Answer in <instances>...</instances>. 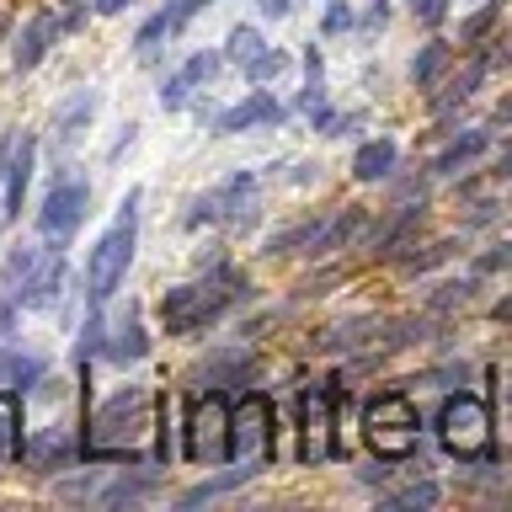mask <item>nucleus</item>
I'll list each match as a JSON object with an SVG mask.
<instances>
[{
  "label": "nucleus",
  "instance_id": "5701e85b",
  "mask_svg": "<svg viewBox=\"0 0 512 512\" xmlns=\"http://www.w3.org/2000/svg\"><path fill=\"white\" fill-rule=\"evenodd\" d=\"M491 54H475V64H470V70H459L454 80H448V91L438 96V102H432V107H438V112H454L459 102H470V96L480 91V86H486V75H491Z\"/></svg>",
  "mask_w": 512,
  "mask_h": 512
},
{
  "label": "nucleus",
  "instance_id": "ddd939ff",
  "mask_svg": "<svg viewBox=\"0 0 512 512\" xmlns=\"http://www.w3.org/2000/svg\"><path fill=\"white\" fill-rule=\"evenodd\" d=\"M219 64H224V54H214V48H203V54H192L182 70H176L166 86H160V107L166 112H182L187 102H192V91L203 86L208 75H219Z\"/></svg>",
  "mask_w": 512,
  "mask_h": 512
},
{
  "label": "nucleus",
  "instance_id": "473e14b6",
  "mask_svg": "<svg viewBox=\"0 0 512 512\" xmlns=\"http://www.w3.org/2000/svg\"><path fill=\"white\" fill-rule=\"evenodd\" d=\"M155 491V480L150 475H139V480H118V486H107L102 496H96V502H102V507H123V502H144V496H150Z\"/></svg>",
  "mask_w": 512,
  "mask_h": 512
},
{
  "label": "nucleus",
  "instance_id": "1a4fd4ad",
  "mask_svg": "<svg viewBox=\"0 0 512 512\" xmlns=\"http://www.w3.org/2000/svg\"><path fill=\"white\" fill-rule=\"evenodd\" d=\"M272 448V406L262 395H240L230 406V459H246V464H262Z\"/></svg>",
  "mask_w": 512,
  "mask_h": 512
},
{
  "label": "nucleus",
  "instance_id": "2f4dec72",
  "mask_svg": "<svg viewBox=\"0 0 512 512\" xmlns=\"http://www.w3.org/2000/svg\"><path fill=\"white\" fill-rule=\"evenodd\" d=\"M288 70V54L283 48H256V54L246 59V75H251V86H267L272 75H283Z\"/></svg>",
  "mask_w": 512,
  "mask_h": 512
},
{
  "label": "nucleus",
  "instance_id": "6e6552de",
  "mask_svg": "<svg viewBox=\"0 0 512 512\" xmlns=\"http://www.w3.org/2000/svg\"><path fill=\"white\" fill-rule=\"evenodd\" d=\"M224 448H230V406H224L214 390L192 395L182 454H187L192 464H219V459H224Z\"/></svg>",
  "mask_w": 512,
  "mask_h": 512
},
{
  "label": "nucleus",
  "instance_id": "20e7f679",
  "mask_svg": "<svg viewBox=\"0 0 512 512\" xmlns=\"http://www.w3.org/2000/svg\"><path fill=\"white\" fill-rule=\"evenodd\" d=\"M363 438L379 459H406L422 443V416L400 390H384L363 406Z\"/></svg>",
  "mask_w": 512,
  "mask_h": 512
},
{
  "label": "nucleus",
  "instance_id": "a878e982",
  "mask_svg": "<svg viewBox=\"0 0 512 512\" xmlns=\"http://www.w3.org/2000/svg\"><path fill=\"white\" fill-rule=\"evenodd\" d=\"M251 475H256V464L235 459V470H224V475H214V480H203V486H192V491L182 496V507H203V502H214V496H230L240 480H251Z\"/></svg>",
  "mask_w": 512,
  "mask_h": 512
},
{
  "label": "nucleus",
  "instance_id": "37998d69",
  "mask_svg": "<svg viewBox=\"0 0 512 512\" xmlns=\"http://www.w3.org/2000/svg\"><path fill=\"white\" fill-rule=\"evenodd\" d=\"M379 22H390V6H384V0H374V11H368V27H379Z\"/></svg>",
  "mask_w": 512,
  "mask_h": 512
},
{
  "label": "nucleus",
  "instance_id": "4468645a",
  "mask_svg": "<svg viewBox=\"0 0 512 512\" xmlns=\"http://www.w3.org/2000/svg\"><path fill=\"white\" fill-rule=\"evenodd\" d=\"M203 6H214V0H171L166 11H155L150 22L139 27V38H134V43H139V54H155V48L166 43V38H176V32H182V27L192 22V16L203 11Z\"/></svg>",
  "mask_w": 512,
  "mask_h": 512
},
{
  "label": "nucleus",
  "instance_id": "72a5a7b5",
  "mask_svg": "<svg viewBox=\"0 0 512 512\" xmlns=\"http://www.w3.org/2000/svg\"><path fill=\"white\" fill-rule=\"evenodd\" d=\"M480 288V272H470V278H454V283H443V288H432V299H427V310H454V304H464Z\"/></svg>",
  "mask_w": 512,
  "mask_h": 512
},
{
  "label": "nucleus",
  "instance_id": "c756f323",
  "mask_svg": "<svg viewBox=\"0 0 512 512\" xmlns=\"http://www.w3.org/2000/svg\"><path fill=\"white\" fill-rule=\"evenodd\" d=\"M443 70H448V43H427L422 54L411 59V80H416L422 91H432V86H438V80H443Z\"/></svg>",
  "mask_w": 512,
  "mask_h": 512
},
{
  "label": "nucleus",
  "instance_id": "cd10ccee",
  "mask_svg": "<svg viewBox=\"0 0 512 512\" xmlns=\"http://www.w3.org/2000/svg\"><path fill=\"white\" fill-rule=\"evenodd\" d=\"M16 459H22V411L0 390V464H16Z\"/></svg>",
  "mask_w": 512,
  "mask_h": 512
},
{
  "label": "nucleus",
  "instance_id": "bb28decb",
  "mask_svg": "<svg viewBox=\"0 0 512 512\" xmlns=\"http://www.w3.org/2000/svg\"><path fill=\"white\" fill-rule=\"evenodd\" d=\"M75 438H70V432H59V427H48L43 432V438L38 443H32V464H38V470H59V464L64 459H75Z\"/></svg>",
  "mask_w": 512,
  "mask_h": 512
},
{
  "label": "nucleus",
  "instance_id": "4be33fe9",
  "mask_svg": "<svg viewBox=\"0 0 512 512\" xmlns=\"http://www.w3.org/2000/svg\"><path fill=\"white\" fill-rule=\"evenodd\" d=\"M91 112H96V91H75L70 102L54 112V144H59V150L80 139V128L91 123Z\"/></svg>",
  "mask_w": 512,
  "mask_h": 512
},
{
  "label": "nucleus",
  "instance_id": "e433bc0d",
  "mask_svg": "<svg viewBox=\"0 0 512 512\" xmlns=\"http://www.w3.org/2000/svg\"><path fill=\"white\" fill-rule=\"evenodd\" d=\"M256 48H267L262 32H256V27H235V32H230V48H224V59H240V64H246Z\"/></svg>",
  "mask_w": 512,
  "mask_h": 512
},
{
  "label": "nucleus",
  "instance_id": "ea45409f",
  "mask_svg": "<svg viewBox=\"0 0 512 512\" xmlns=\"http://www.w3.org/2000/svg\"><path fill=\"white\" fill-rule=\"evenodd\" d=\"M411 11H416V22L438 27V22H443V11H448V0H411Z\"/></svg>",
  "mask_w": 512,
  "mask_h": 512
},
{
  "label": "nucleus",
  "instance_id": "79ce46f5",
  "mask_svg": "<svg viewBox=\"0 0 512 512\" xmlns=\"http://www.w3.org/2000/svg\"><path fill=\"white\" fill-rule=\"evenodd\" d=\"M128 6H134V0H96V16H118Z\"/></svg>",
  "mask_w": 512,
  "mask_h": 512
},
{
  "label": "nucleus",
  "instance_id": "dca6fc26",
  "mask_svg": "<svg viewBox=\"0 0 512 512\" xmlns=\"http://www.w3.org/2000/svg\"><path fill=\"white\" fill-rule=\"evenodd\" d=\"M251 374H256V358L246 347H219L208 363H198V374H192V379H198L203 390H224V384H246Z\"/></svg>",
  "mask_w": 512,
  "mask_h": 512
},
{
  "label": "nucleus",
  "instance_id": "9d476101",
  "mask_svg": "<svg viewBox=\"0 0 512 512\" xmlns=\"http://www.w3.org/2000/svg\"><path fill=\"white\" fill-rule=\"evenodd\" d=\"M86 203H91V187L80 182V176H59V182L48 187V198H43L38 230L54 235V240H64V235L80 224V214H86Z\"/></svg>",
  "mask_w": 512,
  "mask_h": 512
},
{
  "label": "nucleus",
  "instance_id": "a19ab883",
  "mask_svg": "<svg viewBox=\"0 0 512 512\" xmlns=\"http://www.w3.org/2000/svg\"><path fill=\"white\" fill-rule=\"evenodd\" d=\"M507 256H512L507 246H491L486 256H480V267H475V272H502V267H507Z\"/></svg>",
  "mask_w": 512,
  "mask_h": 512
},
{
  "label": "nucleus",
  "instance_id": "4c0bfd02",
  "mask_svg": "<svg viewBox=\"0 0 512 512\" xmlns=\"http://www.w3.org/2000/svg\"><path fill=\"white\" fill-rule=\"evenodd\" d=\"M496 219H502V203H496V198H486V203H475L470 214H464V224H470V230H491Z\"/></svg>",
  "mask_w": 512,
  "mask_h": 512
},
{
  "label": "nucleus",
  "instance_id": "f8f14e48",
  "mask_svg": "<svg viewBox=\"0 0 512 512\" xmlns=\"http://www.w3.org/2000/svg\"><path fill=\"white\" fill-rule=\"evenodd\" d=\"M283 123V102L267 91H251L246 102H235L230 112L214 118V134H246V128H278Z\"/></svg>",
  "mask_w": 512,
  "mask_h": 512
},
{
  "label": "nucleus",
  "instance_id": "9b49d317",
  "mask_svg": "<svg viewBox=\"0 0 512 512\" xmlns=\"http://www.w3.org/2000/svg\"><path fill=\"white\" fill-rule=\"evenodd\" d=\"M59 278H64V262L54 251H32V262L22 267V278L11 283V294L22 299V304H32V310H38V304H54V294H59Z\"/></svg>",
  "mask_w": 512,
  "mask_h": 512
},
{
  "label": "nucleus",
  "instance_id": "a211bd4d",
  "mask_svg": "<svg viewBox=\"0 0 512 512\" xmlns=\"http://www.w3.org/2000/svg\"><path fill=\"white\" fill-rule=\"evenodd\" d=\"M102 342H107V358H118V363H134V358H144V352H150V342H144V320H139L134 304H128V310L112 320V331L102 326Z\"/></svg>",
  "mask_w": 512,
  "mask_h": 512
},
{
  "label": "nucleus",
  "instance_id": "2eb2a0df",
  "mask_svg": "<svg viewBox=\"0 0 512 512\" xmlns=\"http://www.w3.org/2000/svg\"><path fill=\"white\" fill-rule=\"evenodd\" d=\"M0 176H6V219L22 214L27 203V182H32V134H11V150L0 160Z\"/></svg>",
  "mask_w": 512,
  "mask_h": 512
},
{
  "label": "nucleus",
  "instance_id": "0eeeda50",
  "mask_svg": "<svg viewBox=\"0 0 512 512\" xmlns=\"http://www.w3.org/2000/svg\"><path fill=\"white\" fill-rule=\"evenodd\" d=\"M256 219V176L251 171H235L224 176L214 192H203L198 203L187 208V230H198V224H230V230H251Z\"/></svg>",
  "mask_w": 512,
  "mask_h": 512
},
{
  "label": "nucleus",
  "instance_id": "f704fd0d",
  "mask_svg": "<svg viewBox=\"0 0 512 512\" xmlns=\"http://www.w3.org/2000/svg\"><path fill=\"white\" fill-rule=\"evenodd\" d=\"M496 22H502V0H486V6H480L475 16H464V43L480 48V43H486V32H491Z\"/></svg>",
  "mask_w": 512,
  "mask_h": 512
},
{
  "label": "nucleus",
  "instance_id": "6ab92c4d",
  "mask_svg": "<svg viewBox=\"0 0 512 512\" xmlns=\"http://www.w3.org/2000/svg\"><path fill=\"white\" fill-rule=\"evenodd\" d=\"M54 38H59L54 16H32V22L22 27V38H16V48H11V64H16V70H38L43 54L54 48Z\"/></svg>",
  "mask_w": 512,
  "mask_h": 512
},
{
  "label": "nucleus",
  "instance_id": "f03ea898",
  "mask_svg": "<svg viewBox=\"0 0 512 512\" xmlns=\"http://www.w3.org/2000/svg\"><path fill=\"white\" fill-rule=\"evenodd\" d=\"M235 299H246V278H240L235 267H224V262H219L214 272H208V278L171 288L166 304H160V320H166V331H171V336H198L208 320H219Z\"/></svg>",
  "mask_w": 512,
  "mask_h": 512
},
{
  "label": "nucleus",
  "instance_id": "7c9ffc66",
  "mask_svg": "<svg viewBox=\"0 0 512 512\" xmlns=\"http://www.w3.org/2000/svg\"><path fill=\"white\" fill-rule=\"evenodd\" d=\"M315 230H320V219L310 214V219H299V224H288V230H278L267 240V256H288V251H304L315 240Z\"/></svg>",
  "mask_w": 512,
  "mask_h": 512
},
{
  "label": "nucleus",
  "instance_id": "393cba45",
  "mask_svg": "<svg viewBox=\"0 0 512 512\" xmlns=\"http://www.w3.org/2000/svg\"><path fill=\"white\" fill-rule=\"evenodd\" d=\"M374 331H379V315H352V320H342V326L320 331L315 347H326V352H352V347L374 342Z\"/></svg>",
  "mask_w": 512,
  "mask_h": 512
},
{
  "label": "nucleus",
  "instance_id": "7ed1b4c3",
  "mask_svg": "<svg viewBox=\"0 0 512 512\" xmlns=\"http://www.w3.org/2000/svg\"><path fill=\"white\" fill-rule=\"evenodd\" d=\"M139 187H128V198L118 203V219H112V230L91 246L86 256V310H102L112 299V288L123 283L128 262H134V246H139Z\"/></svg>",
  "mask_w": 512,
  "mask_h": 512
},
{
  "label": "nucleus",
  "instance_id": "f3484780",
  "mask_svg": "<svg viewBox=\"0 0 512 512\" xmlns=\"http://www.w3.org/2000/svg\"><path fill=\"white\" fill-rule=\"evenodd\" d=\"M363 224H368V214H363V208H342L336 219H320V230H315V240H310V246H304V256H331V251L352 246V240L363 235Z\"/></svg>",
  "mask_w": 512,
  "mask_h": 512
},
{
  "label": "nucleus",
  "instance_id": "412c9836",
  "mask_svg": "<svg viewBox=\"0 0 512 512\" xmlns=\"http://www.w3.org/2000/svg\"><path fill=\"white\" fill-rule=\"evenodd\" d=\"M395 160H400L395 139H368L363 150L352 155V176H358V182H384V176L395 171Z\"/></svg>",
  "mask_w": 512,
  "mask_h": 512
},
{
  "label": "nucleus",
  "instance_id": "c85d7f7f",
  "mask_svg": "<svg viewBox=\"0 0 512 512\" xmlns=\"http://www.w3.org/2000/svg\"><path fill=\"white\" fill-rule=\"evenodd\" d=\"M438 480H416V486H406V491H390L384 496V512H422V507H438Z\"/></svg>",
  "mask_w": 512,
  "mask_h": 512
},
{
  "label": "nucleus",
  "instance_id": "c03bdc74",
  "mask_svg": "<svg viewBox=\"0 0 512 512\" xmlns=\"http://www.w3.org/2000/svg\"><path fill=\"white\" fill-rule=\"evenodd\" d=\"M262 11L267 16H288V0H262Z\"/></svg>",
  "mask_w": 512,
  "mask_h": 512
},
{
  "label": "nucleus",
  "instance_id": "f257e3e1",
  "mask_svg": "<svg viewBox=\"0 0 512 512\" xmlns=\"http://www.w3.org/2000/svg\"><path fill=\"white\" fill-rule=\"evenodd\" d=\"M155 427V390H144V384H123L118 395H107L102 406L91 411L86 422V438H80V454L86 459H139L144 454V438H150Z\"/></svg>",
  "mask_w": 512,
  "mask_h": 512
},
{
  "label": "nucleus",
  "instance_id": "39448f33",
  "mask_svg": "<svg viewBox=\"0 0 512 512\" xmlns=\"http://www.w3.org/2000/svg\"><path fill=\"white\" fill-rule=\"evenodd\" d=\"M491 432H496V416L486 400L475 395H448L443 411H438V443L448 448L454 459H496L491 454Z\"/></svg>",
  "mask_w": 512,
  "mask_h": 512
},
{
  "label": "nucleus",
  "instance_id": "b1692460",
  "mask_svg": "<svg viewBox=\"0 0 512 512\" xmlns=\"http://www.w3.org/2000/svg\"><path fill=\"white\" fill-rule=\"evenodd\" d=\"M422 214H427L422 203H406V208H400V214H395L390 224H379V235H374V246H368V251H374V256H395V251H400V246H406V240L416 235V224H422Z\"/></svg>",
  "mask_w": 512,
  "mask_h": 512
},
{
  "label": "nucleus",
  "instance_id": "aec40b11",
  "mask_svg": "<svg viewBox=\"0 0 512 512\" xmlns=\"http://www.w3.org/2000/svg\"><path fill=\"white\" fill-rule=\"evenodd\" d=\"M486 150H491V128H464V134L448 144V150L432 155V171H438V176H454V171H464V166H475Z\"/></svg>",
  "mask_w": 512,
  "mask_h": 512
},
{
  "label": "nucleus",
  "instance_id": "423d86ee",
  "mask_svg": "<svg viewBox=\"0 0 512 512\" xmlns=\"http://www.w3.org/2000/svg\"><path fill=\"white\" fill-rule=\"evenodd\" d=\"M347 400V379L336 374L331 390H320V384H310V390L299 395V416H304V438H299V454L304 464H326L342 454V443H336V406Z\"/></svg>",
  "mask_w": 512,
  "mask_h": 512
},
{
  "label": "nucleus",
  "instance_id": "58836bf2",
  "mask_svg": "<svg viewBox=\"0 0 512 512\" xmlns=\"http://www.w3.org/2000/svg\"><path fill=\"white\" fill-rule=\"evenodd\" d=\"M320 27H326V32H347V27H352V11H347V0H331V6H326V16H320Z\"/></svg>",
  "mask_w": 512,
  "mask_h": 512
},
{
  "label": "nucleus",
  "instance_id": "a18cd8bd",
  "mask_svg": "<svg viewBox=\"0 0 512 512\" xmlns=\"http://www.w3.org/2000/svg\"><path fill=\"white\" fill-rule=\"evenodd\" d=\"M64 6H70V11H80V6H86V0H64Z\"/></svg>",
  "mask_w": 512,
  "mask_h": 512
},
{
  "label": "nucleus",
  "instance_id": "c9c22d12",
  "mask_svg": "<svg viewBox=\"0 0 512 512\" xmlns=\"http://www.w3.org/2000/svg\"><path fill=\"white\" fill-rule=\"evenodd\" d=\"M448 256H454V240H432V246H416L411 262H406V272H432V267H443Z\"/></svg>",
  "mask_w": 512,
  "mask_h": 512
}]
</instances>
